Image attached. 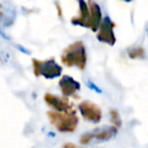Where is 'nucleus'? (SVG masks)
<instances>
[{"instance_id": "nucleus-1", "label": "nucleus", "mask_w": 148, "mask_h": 148, "mask_svg": "<svg viewBox=\"0 0 148 148\" xmlns=\"http://www.w3.org/2000/svg\"><path fill=\"white\" fill-rule=\"evenodd\" d=\"M62 63L68 67L76 66L83 70L86 65V52L82 42L78 41L68 46L62 54Z\"/></svg>"}, {"instance_id": "nucleus-2", "label": "nucleus", "mask_w": 148, "mask_h": 148, "mask_svg": "<svg viewBox=\"0 0 148 148\" xmlns=\"http://www.w3.org/2000/svg\"><path fill=\"white\" fill-rule=\"evenodd\" d=\"M48 117L52 125L60 132H73L78 125V118L76 112L70 111L67 113H59V112L50 111L48 112Z\"/></svg>"}, {"instance_id": "nucleus-3", "label": "nucleus", "mask_w": 148, "mask_h": 148, "mask_svg": "<svg viewBox=\"0 0 148 148\" xmlns=\"http://www.w3.org/2000/svg\"><path fill=\"white\" fill-rule=\"evenodd\" d=\"M34 65V74L36 76H41L48 79L56 78L60 76L62 72L61 66H59L55 62L54 59L46 60V61H40V60H33Z\"/></svg>"}, {"instance_id": "nucleus-4", "label": "nucleus", "mask_w": 148, "mask_h": 148, "mask_svg": "<svg viewBox=\"0 0 148 148\" xmlns=\"http://www.w3.org/2000/svg\"><path fill=\"white\" fill-rule=\"evenodd\" d=\"M87 7H88V14H87V18L85 21V23L83 27H89L93 32H97L99 25H101V7L95 1H88L87 2Z\"/></svg>"}, {"instance_id": "nucleus-5", "label": "nucleus", "mask_w": 148, "mask_h": 148, "mask_svg": "<svg viewBox=\"0 0 148 148\" xmlns=\"http://www.w3.org/2000/svg\"><path fill=\"white\" fill-rule=\"evenodd\" d=\"M115 27V23H113L109 17H106L99 25V31L97 36V39L103 43H107L111 46L115 45L116 37L114 34V27Z\"/></svg>"}, {"instance_id": "nucleus-6", "label": "nucleus", "mask_w": 148, "mask_h": 148, "mask_svg": "<svg viewBox=\"0 0 148 148\" xmlns=\"http://www.w3.org/2000/svg\"><path fill=\"white\" fill-rule=\"evenodd\" d=\"M44 99L49 107L55 109L59 113L60 112L67 113V112L73 111V106L68 101L67 97H61L58 95H52V93H46Z\"/></svg>"}, {"instance_id": "nucleus-7", "label": "nucleus", "mask_w": 148, "mask_h": 148, "mask_svg": "<svg viewBox=\"0 0 148 148\" xmlns=\"http://www.w3.org/2000/svg\"><path fill=\"white\" fill-rule=\"evenodd\" d=\"M79 110L84 119L93 123H99L101 119V110L95 103L88 101H84L79 103Z\"/></svg>"}, {"instance_id": "nucleus-8", "label": "nucleus", "mask_w": 148, "mask_h": 148, "mask_svg": "<svg viewBox=\"0 0 148 148\" xmlns=\"http://www.w3.org/2000/svg\"><path fill=\"white\" fill-rule=\"evenodd\" d=\"M60 88L64 97H75L78 99L77 92L80 89V84L70 76H63L59 82Z\"/></svg>"}, {"instance_id": "nucleus-9", "label": "nucleus", "mask_w": 148, "mask_h": 148, "mask_svg": "<svg viewBox=\"0 0 148 148\" xmlns=\"http://www.w3.org/2000/svg\"><path fill=\"white\" fill-rule=\"evenodd\" d=\"M116 133H117V128L114 126V127H110L108 129L101 130L99 133H90V138L92 139L93 137H95L97 140H108L113 137Z\"/></svg>"}, {"instance_id": "nucleus-10", "label": "nucleus", "mask_w": 148, "mask_h": 148, "mask_svg": "<svg viewBox=\"0 0 148 148\" xmlns=\"http://www.w3.org/2000/svg\"><path fill=\"white\" fill-rule=\"evenodd\" d=\"M111 116H112V122H113V123L116 125L115 127L116 128L120 127V125H121V120H120V117H119V114H118V112L111 111Z\"/></svg>"}, {"instance_id": "nucleus-11", "label": "nucleus", "mask_w": 148, "mask_h": 148, "mask_svg": "<svg viewBox=\"0 0 148 148\" xmlns=\"http://www.w3.org/2000/svg\"><path fill=\"white\" fill-rule=\"evenodd\" d=\"M140 53L143 54V49L142 48H138V49H134L132 51H130V56L131 58H136V57H140Z\"/></svg>"}, {"instance_id": "nucleus-12", "label": "nucleus", "mask_w": 148, "mask_h": 148, "mask_svg": "<svg viewBox=\"0 0 148 148\" xmlns=\"http://www.w3.org/2000/svg\"><path fill=\"white\" fill-rule=\"evenodd\" d=\"M63 148H85V147H78V146L74 145V144H72V143H66V144H64Z\"/></svg>"}, {"instance_id": "nucleus-13", "label": "nucleus", "mask_w": 148, "mask_h": 148, "mask_svg": "<svg viewBox=\"0 0 148 148\" xmlns=\"http://www.w3.org/2000/svg\"><path fill=\"white\" fill-rule=\"evenodd\" d=\"M0 15H1V12H0Z\"/></svg>"}]
</instances>
